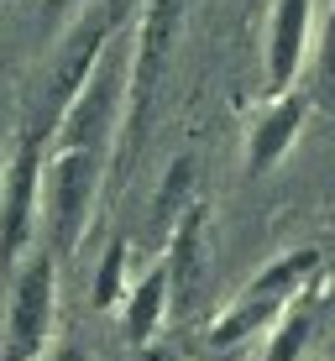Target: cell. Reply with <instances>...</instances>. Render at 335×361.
Listing matches in <instances>:
<instances>
[{
    "label": "cell",
    "mask_w": 335,
    "mask_h": 361,
    "mask_svg": "<svg viewBox=\"0 0 335 361\" xmlns=\"http://www.w3.org/2000/svg\"><path fill=\"white\" fill-rule=\"evenodd\" d=\"M121 293H126V235H110L105 257H100V272H95V309H116Z\"/></svg>",
    "instance_id": "cell-14"
},
{
    "label": "cell",
    "mask_w": 335,
    "mask_h": 361,
    "mask_svg": "<svg viewBox=\"0 0 335 361\" xmlns=\"http://www.w3.org/2000/svg\"><path fill=\"white\" fill-rule=\"evenodd\" d=\"M42 6H47V16H63V11H73L79 0H42Z\"/></svg>",
    "instance_id": "cell-18"
},
{
    "label": "cell",
    "mask_w": 335,
    "mask_h": 361,
    "mask_svg": "<svg viewBox=\"0 0 335 361\" xmlns=\"http://www.w3.org/2000/svg\"><path fill=\"white\" fill-rule=\"evenodd\" d=\"M309 47H315V0H272V16H267V47H262V63H267V94L293 90Z\"/></svg>",
    "instance_id": "cell-9"
},
{
    "label": "cell",
    "mask_w": 335,
    "mask_h": 361,
    "mask_svg": "<svg viewBox=\"0 0 335 361\" xmlns=\"http://www.w3.org/2000/svg\"><path fill=\"white\" fill-rule=\"evenodd\" d=\"M42 163L47 142L21 131L16 152L0 168V283H11V272L21 267L32 235H37V209H42Z\"/></svg>",
    "instance_id": "cell-7"
},
{
    "label": "cell",
    "mask_w": 335,
    "mask_h": 361,
    "mask_svg": "<svg viewBox=\"0 0 335 361\" xmlns=\"http://www.w3.org/2000/svg\"><path fill=\"white\" fill-rule=\"evenodd\" d=\"M58 319V257L32 252L11 272V304L0 330V361H42Z\"/></svg>",
    "instance_id": "cell-5"
},
{
    "label": "cell",
    "mask_w": 335,
    "mask_h": 361,
    "mask_svg": "<svg viewBox=\"0 0 335 361\" xmlns=\"http://www.w3.org/2000/svg\"><path fill=\"white\" fill-rule=\"evenodd\" d=\"M315 341H319V278H309L304 288L288 298V309L272 319L262 361H304Z\"/></svg>",
    "instance_id": "cell-11"
},
{
    "label": "cell",
    "mask_w": 335,
    "mask_h": 361,
    "mask_svg": "<svg viewBox=\"0 0 335 361\" xmlns=\"http://www.w3.org/2000/svg\"><path fill=\"white\" fill-rule=\"evenodd\" d=\"M205 215L209 209L200 199H189V204L178 209V220H173L168 231V309H178V314H189L194 304H200L205 283H209V252H205Z\"/></svg>",
    "instance_id": "cell-8"
},
{
    "label": "cell",
    "mask_w": 335,
    "mask_h": 361,
    "mask_svg": "<svg viewBox=\"0 0 335 361\" xmlns=\"http://www.w3.org/2000/svg\"><path fill=\"white\" fill-rule=\"evenodd\" d=\"M309 105H315V99H309V90H299V84L267 99V110L252 121V131H246V173H252V178L272 173L293 152V142H299V131L309 121Z\"/></svg>",
    "instance_id": "cell-10"
},
{
    "label": "cell",
    "mask_w": 335,
    "mask_h": 361,
    "mask_svg": "<svg viewBox=\"0 0 335 361\" xmlns=\"http://www.w3.org/2000/svg\"><path fill=\"white\" fill-rule=\"evenodd\" d=\"M126 79H131V42H110L95 73L84 79V90L73 94L53 131V147H110L126 121Z\"/></svg>",
    "instance_id": "cell-6"
},
{
    "label": "cell",
    "mask_w": 335,
    "mask_h": 361,
    "mask_svg": "<svg viewBox=\"0 0 335 361\" xmlns=\"http://www.w3.org/2000/svg\"><path fill=\"white\" fill-rule=\"evenodd\" d=\"M121 298H126V309H121V335H126L131 345H152L157 330L168 325V262H152Z\"/></svg>",
    "instance_id": "cell-12"
},
{
    "label": "cell",
    "mask_w": 335,
    "mask_h": 361,
    "mask_svg": "<svg viewBox=\"0 0 335 361\" xmlns=\"http://www.w3.org/2000/svg\"><path fill=\"white\" fill-rule=\"evenodd\" d=\"M309 99L335 110V6L325 16V37H319V53H315V90H309Z\"/></svg>",
    "instance_id": "cell-15"
},
{
    "label": "cell",
    "mask_w": 335,
    "mask_h": 361,
    "mask_svg": "<svg viewBox=\"0 0 335 361\" xmlns=\"http://www.w3.org/2000/svg\"><path fill=\"white\" fill-rule=\"evenodd\" d=\"M0 168H6V157H0Z\"/></svg>",
    "instance_id": "cell-19"
},
{
    "label": "cell",
    "mask_w": 335,
    "mask_h": 361,
    "mask_svg": "<svg viewBox=\"0 0 335 361\" xmlns=\"http://www.w3.org/2000/svg\"><path fill=\"white\" fill-rule=\"evenodd\" d=\"M110 147H47L42 163V226H47V252L63 262L73 246L90 235L95 204H100Z\"/></svg>",
    "instance_id": "cell-4"
},
{
    "label": "cell",
    "mask_w": 335,
    "mask_h": 361,
    "mask_svg": "<svg viewBox=\"0 0 335 361\" xmlns=\"http://www.w3.org/2000/svg\"><path fill=\"white\" fill-rule=\"evenodd\" d=\"M42 361H90V351H84V345H73V341H63V345H53Z\"/></svg>",
    "instance_id": "cell-17"
},
{
    "label": "cell",
    "mask_w": 335,
    "mask_h": 361,
    "mask_svg": "<svg viewBox=\"0 0 335 361\" xmlns=\"http://www.w3.org/2000/svg\"><path fill=\"white\" fill-rule=\"evenodd\" d=\"M189 194H194V157H173V168L163 173V183H157V194H152V220L157 226L178 220V209L189 204Z\"/></svg>",
    "instance_id": "cell-13"
},
{
    "label": "cell",
    "mask_w": 335,
    "mask_h": 361,
    "mask_svg": "<svg viewBox=\"0 0 335 361\" xmlns=\"http://www.w3.org/2000/svg\"><path fill=\"white\" fill-rule=\"evenodd\" d=\"M136 6L142 0H84V6H73L68 32L58 37L53 58H47L42 79H37V94H32V110H27V136H42L53 147V131L63 121V110L84 90L95 63L105 58V47L116 37H126V27L136 21Z\"/></svg>",
    "instance_id": "cell-1"
},
{
    "label": "cell",
    "mask_w": 335,
    "mask_h": 361,
    "mask_svg": "<svg viewBox=\"0 0 335 361\" xmlns=\"http://www.w3.org/2000/svg\"><path fill=\"white\" fill-rule=\"evenodd\" d=\"M189 0H142L136 6V42H131V79H126V121H121V163L142 157V142L152 131V110H157V90L168 79L173 47H178Z\"/></svg>",
    "instance_id": "cell-3"
},
{
    "label": "cell",
    "mask_w": 335,
    "mask_h": 361,
    "mask_svg": "<svg viewBox=\"0 0 335 361\" xmlns=\"http://www.w3.org/2000/svg\"><path fill=\"white\" fill-rule=\"evenodd\" d=\"M319 341H325V351L335 361V278L319 283Z\"/></svg>",
    "instance_id": "cell-16"
},
{
    "label": "cell",
    "mask_w": 335,
    "mask_h": 361,
    "mask_svg": "<svg viewBox=\"0 0 335 361\" xmlns=\"http://www.w3.org/2000/svg\"><path fill=\"white\" fill-rule=\"evenodd\" d=\"M319 267H325V252H319V246H293V252L272 257V262L209 319V335H205L209 356H236L252 341H262L272 330V319L288 309V298L299 293L309 278H319Z\"/></svg>",
    "instance_id": "cell-2"
}]
</instances>
